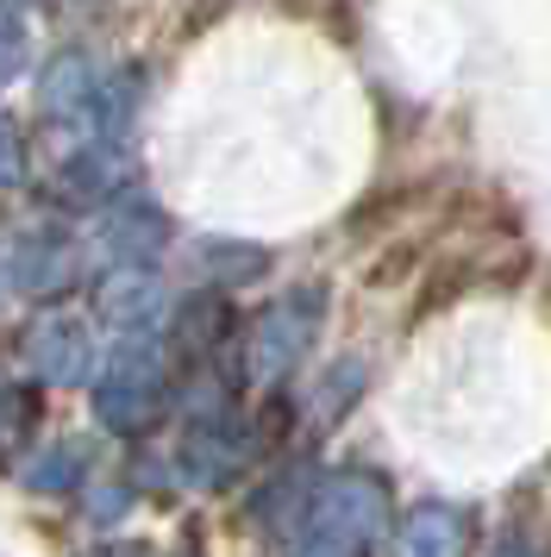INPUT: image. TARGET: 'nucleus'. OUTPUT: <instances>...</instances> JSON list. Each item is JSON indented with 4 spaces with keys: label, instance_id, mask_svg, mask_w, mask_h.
<instances>
[{
    "label": "nucleus",
    "instance_id": "20e7f679",
    "mask_svg": "<svg viewBox=\"0 0 551 557\" xmlns=\"http://www.w3.org/2000/svg\"><path fill=\"white\" fill-rule=\"evenodd\" d=\"M320 288H289L282 301H270L250 326V376L257 382H282L301 357L314 351V332H320Z\"/></svg>",
    "mask_w": 551,
    "mask_h": 557
},
{
    "label": "nucleus",
    "instance_id": "f257e3e1",
    "mask_svg": "<svg viewBox=\"0 0 551 557\" xmlns=\"http://www.w3.org/2000/svg\"><path fill=\"white\" fill-rule=\"evenodd\" d=\"M382 520H389V495L376 476L364 470L326 476L314 502L301 507L295 557H364L382 539Z\"/></svg>",
    "mask_w": 551,
    "mask_h": 557
},
{
    "label": "nucleus",
    "instance_id": "6e6552de",
    "mask_svg": "<svg viewBox=\"0 0 551 557\" xmlns=\"http://www.w3.org/2000/svg\"><path fill=\"white\" fill-rule=\"evenodd\" d=\"M163 307H170V295H163V276H157L150 263L107 270V282H100V313L120 332H157Z\"/></svg>",
    "mask_w": 551,
    "mask_h": 557
},
{
    "label": "nucleus",
    "instance_id": "ddd939ff",
    "mask_svg": "<svg viewBox=\"0 0 551 557\" xmlns=\"http://www.w3.org/2000/svg\"><path fill=\"white\" fill-rule=\"evenodd\" d=\"M82 445H50V451L32 457V470H25V482L32 488H45V495H63V488H75V476H82Z\"/></svg>",
    "mask_w": 551,
    "mask_h": 557
},
{
    "label": "nucleus",
    "instance_id": "2eb2a0df",
    "mask_svg": "<svg viewBox=\"0 0 551 557\" xmlns=\"http://www.w3.org/2000/svg\"><path fill=\"white\" fill-rule=\"evenodd\" d=\"M200 263L225 282H250L264 270V251H257V245H200Z\"/></svg>",
    "mask_w": 551,
    "mask_h": 557
},
{
    "label": "nucleus",
    "instance_id": "f03ea898",
    "mask_svg": "<svg viewBox=\"0 0 551 557\" xmlns=\"http://www.w3.org/2000/svg\"><path fill=\"white\" fill-rule=\"evenodd\" d=\"M163 345L157 332H120V345L95 370V413L113 432H138L163 407Z\"/></svg>",
    "mask_w": 551,
    "mask_h": 557
},
{
    "label": "nucleus",
    "instance_id": "4468645a",
    "mask_svg": "<svg viewBox=\"0 0 551 557\" xmlns=\"http://www.w3.org/2000/svg\"><path fill=\"white\" fill-rule=\"evenodd\" d=\"M220 332H225V307H220V295H195V301L182 307V338H188L195 351L220 345Z\"/></svg>",
    "mask_w": 551,
    "mask_h": 557
},
{
    "label": "nucleus",
    "instance_id": "7ed1b4c3",
    "mask_svg": "<svg viewBox=\"0 0 551 557\" xmlns=\"http://www.w3.org/2000/svg\"><path fill=\"white\" fill-rule=\"evenodd\" d=\"M163 238H170L163 207L150 201V195H138V188H120L113 201H100L88 213L82 251L95 257V263H107V270H125V263H157Z\"/></svg>",
    "mask_w": 551,
    "mask_h": 557
},
{
    "label": "nucleus",
    "instance_id": "9d476101",
    "mask_svg": "<svg viewBox=\"0 0 551 557\" xmlns=\"http://www.w3.org/2000/svg\"><path fill=\"white\" fill-rule=\"evenodd\" d=\"M75 270V251L70 238H57V232H25L13 257H7V282L25 288V295H57Z\"/></svg>",
    "mask_w": 551,
    "mask_h": 557
},
{
    "label": "nucleus",
    "instance_id": "f8f14e48",
    "mask_svg": "<svg viewBox=\"0 0 551 557\" xmlns=\"http://www.w3.org/2000/svg\"><path fill=\"white\" fill-rule=\"evenodd\" d=\"M401 557H464V520L451 507H414L401 527Z\"/></svg>",
    "mask_w": 551,
    "mask_h": 557
},
{
    "label": "nucleus",
    "instance_id": "6ab92c4d",
    "mask_svg": "<svg viewBox=\"0 0 551 557\" xmlns=\"http://www.w3.org/2000/svg\"><path fill=\"white\" fill-rule=\"evenodd\" d=\"M25 7H38V0H0V13H25Z\"/></svg>",
    "mask_w": 551,
    "mask_h": 557
},
{
    "label": "nucleus",
    "instance_id": "1a4fd4ad",
    "mask_svg": "<svg viewBox=\"0 0 551 557\" xmlns=\"http://www.w3.org/2000/svg\"><path fill=\"white\" fill-rule=\"evenodd\" d=\"M95 88H100V70L88 51H50L45 70H38V107H45V120H57V126H82Z\"/></svg>",
    "mask_w": 551,
    "mask_h": 557
},
{
    "label": "nucleus",
    "instance_id": "423d86ee",
    "mask_svg": "<svg viewBox=\"0 0 551 557\" xmlns=\"http://www.w3.org/2000/svg\"><path fill=\"white\" fill-rule=\"evenodd\" d=\"M238 463H245V432H238V420H232L225 407L195 413V420H188V432H182V470H188V482H200V488H220Z\"/></svg>",
    "mask_w": 551,
    "mask_h": 557
},
{
    "label": "nucleus",
    "instance_id": "9b49d317",
    "mask_svg": "<svg viewBox=\"0 0 551 557\" xmlns=\"http://www.w3.org/2000/svg\"><path fill=\"white\" fill-rule=\"evenodd\" d=\"M138 101H145V76L138 70H113V76H100L95 101L82 113V126L75 138H125L132 120H138Z\"/></svg>",
    "mask_w": 551,
    "mask_h": 557
},
{
    "label": "nucleus",
    "instance_id": "a211bd4d",
    "mask_svg": "<svg viewBox=\"0 0 551 557\" xmlns=\"http://www.w3.org/2000/svg\"><path fill=\"white\" fill-rule=\"evenodd\" d=\"M495 557H539V552H532V545H521V539H507V545H501Z\"/></svg>",
    "mask_w": 551,
    "mask_h": 557
},
{
    "label": "nucleus",
    "instance_id": "dca6fc26",
    "mask_svg": "<svg viewBox=\"0 0 551 557\" xmlns=\"http://www.w3.org/2000/svg\"><path fill=\"white\" fill-rule=\"evenodd\" d=\"M25 170H32V151H25V126L13 113H0V188H20Z\"/></svg>",
    "mask_w": 551,
    "mask_h": 557
},
{
    "label": "nucleus",
    "instance_id": "0eeeda50",
    "mask_svg": "<svg viewBox=\"0 0 551 557\" xmlns=\"http://www.w3.org/2000/svg\"><path fill=\"white\" fill-rule=\"evenodd\" d=\"M32 370L45 382H88L100 370V351H95V332L57 313V320H38L32 326Z\"/></svg>",
    "mask_w": 551,
    "mask_h": 557
},
{
    "label": "nucleus",
    "instance_id": "f3484780",
    "mask_svg": "<svg viewBox=\"0 0 551 557\" xmlns=\"http://www.w3.org/2000/svg\"><path fill=\"white\" fill-rule=\"evenodd\" d=\"M25 70V32H20V20L13 13H0V88Z\"/></svg>",
    "mask_w": 551,
    "mask_h": 557
},
{
    "label": "nucleus",
    "instance_id": "39448f33",
    "mask_svg": "<svg viewBox=\"0 0 551 557\" xmlns=\"http://www.w3.org/2000/svg\"><path fill=\"white\" fill-rule=\"evenodd\" d=\"M132 176V157H125V138H82L63 170H57V201L70 207H100L113 201Z\"/></svg>",
    "mask_w": 551,
    "mask_h": 557
}]
</instances>
